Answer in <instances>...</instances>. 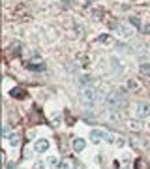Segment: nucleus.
<instances>
[{
  "label": "nucleus",
  "instance_id": "obj_14",
  "mask_svg": "<svg viewBox=\"0 0 150 169\" xmlns=\"http://www.w3.org/2000/svg\"><path fill=\"white\" fill-rule=\"evenodd\" d=\"M19 53H21V43L15 41V43L10 45V55H19Z\"/></svg>",
  "mask_w": 150,
  "mask_h": 169
},
{
  "label": "nucleus",
  "instance_id": "obj_29",
  "mask_svg": "<svg viewBox=\"0 0 150 169\" xmlns=\"http://www.w3.org/2000/svg\"><path fill=\"white\" fill-rule=\"evenodd\" d=\"M30 156H32V154H30V149H26V150H25V158H30Z\"/></svg>",
  "mask_w": 150,
  "mask_h": 169
},
{
  "label": "nucleus",
  "instance_id": "obj_8",
  "mask_svg": "<svg viewBox=\"0 0 150 169\" xmlns=\"http://www.w3.org/2000/svg\"><path fill=\"white\" fill-rule=\"evenodd\" d=\"M11 98H17V100H23V98L26 96V90L25 88H19V87H15V88H11Z\"/></svg>",
  "mask_w": 150,
  "mask_h": 169
},
{
  "label": "nucleus",
  "instance_id": "obj_15",
  "mask_svg": "<svg viewBox=\"0 0 150 169\" xmlns=\"http://www.w3.org/2000/svg\"><path fill=\"white\" fill-rule=\"evenodd\" d=\"M90 83H92V77L90 75H81L79 77V84H83V87H88Z\"/></svg>",
  "mask_w": 150,
  "mask_h": 169
},
{
  "label": "nucleus",
  "instance_id": "obj_6",
  "mask_svg": "<svg viewBox=\"0 0 150 169\" xmlns=\"http://www.w3.org/2000/svg\"><path fill=\"white\" fill-rule=\"evenodd\" d=\"M103 135H105V132H101V130H90V141L92 143H99L103 139Z\"/></svg>",
  "mask_w": 150,
  "mask_h": 169
},
{
  "label": "nucleus",
  "instance_id": "obj_7",
  "mask_svg": "<svg viewBox=\"0 0 150 169\" xmlns=\"http://www.w3.org/2000/svg\"><path fill=\"white\" fill-rule=\"evenodd\" d=\"M36 150H38V152L49 150V141L47 139H38V141H36Z\"/></svg>",
  "mask_w": 150,
  "mask_h": 169
},
{
  "label": "nucleus",
  "instance_id": "obj_4",
  "mask_svg": "<svg viewBox=\"0 0 150 169\" xmlns=\"http://www.w3.org/2000/svg\"><path fill=\"white\" fill-rule=\"evenodd\" d=\"M135 115H137L139 118H145L150 115V105L146 102H137L135 103Z\"/></svg>",
  "mask_w": 150,
  "mask_h": 169
},
{
  "label": "nucleus",
  "instance_id": "obj_9",
  "mask_svg": "<svg viewBox=\"0 0 150 169\" xmlns=\"http://www.w3.org/2000/svg\"><path fill=\"white\" fill-rule=\"evenodd\" d=\"M58 169H73V162L69 158H62L60 164H58Z\"/></svg>",
  "mask_w": 150,
  "mask_h": 169
},
{
  "label": "nucleus",
  "instance_id": "obj_31",
  "mask_svg": "<svg viewBox=\"0 0 150 169\" xmlns=\"http://www.w3.org/2000/svg\"><path fill=\"white\" fill-rule=\"evenodd\" d=\"M148 130H150V122H148Z\"/></svg>",
  "mask_w": 150,
  "mask_h": 169
},
{
  "label": "nucleus",
  "instance_id": "obj_23",
  "mask_svg": "<svg viewBox=\"0 0 150 169\" xmlns=\"http://www.w3.org/2000/svg\"><path fill=\"white\" fill-rule=\"evenodd\" d=\"M32 120H34V122H40V120H41V117H40L38 109H34V111H32Z\"/></svg>",
  "mask_w": 150,
  "mask_h": 169
},
{
  "label": "nucleus",
  "instance_id": "obj_19",
  "mask_svg": "<svg viewBox=\"0 0 150 169\" xmlns=\"http://www.w3.org/2000/svg\"><path fill=\"white\" fill-rule=\"evenodd\" d=\"M135 169H148V165H146L145 160H137L135 162Z\"/></svg>",
  "mask_w": 150,
  "mask_h": 169
},
{
  "label": "nucleus",
  "instance_id": "obj_5",
  "mask_svg": "<svg viewBox=\"0 0 150 169\" xmlns=\"http://www.w3.org/2000/svg\"><path fill=\"white\" fill-rule=\"evenodd\" d=\"M26 68L28 70H34V72H41V70H45V64H43V62H40V60H36V62L28 60L26 62Z\"/></svg>",
  "mask_w": 150,
  "mask_h": 169
},
{
  "label": "nucleus",
  "instance_id": "obj_1",
  "mask_svg": "<svg viewBox=\"0 0 150 169\" xmlns=\"http://www.w3.org/2000/svg\"><path fill=\"white\" fill-rule=\"evenodd\" d=\"M103 105L107 107V111H120L126 107V94H124V88H116V90H111L109 94H105L103 98Z\"/></svg>",
  "mask_w": 150,
  "mask_h": 169
},
{
  "label": "nucleus",
  "instance_id": "obj_2",
  "mask_svg": "<svg viewBox=\"0 0 150 169\" xmlns=\"http://www.w3.org/2000/svg\"><path fill=\"white\" fill-rule=\"evenodd\" d=\"M98 100V92H96V88L94 87H83L81 88V92H79V102L84 105L87 109H92L94 107V103Z\"/></svg>",
  "mask_w": 150,
  "mask_h": 169
},
{
  "label": "nucleus",
  "instance_id": "obj_28",
  "mask_svg": "<svg viewBox=\"0 0 150 169\" xmlns=\"http://www.w3.org/2000/svg\"><path fill=\"white\" fill-rule=\"evenodd\" d=\"M143 32H145V34H150V25H145V26H143Z\"/></svg>",
  "mask_w": 150,
  "mask_h": 169
},
{
  "label": "nucleus",
  "instance_id": "obj_21",
  "mask_svg": "<svg viewBox=\"0 0 150 169\" xmlns=\"http://www.w3.org/2000/svg\"><path fill=\"white\" fill-rule=\"evenodd\" d=\"M58 164H60V162L56 160L54 156H49V158H47V165H51V167H54V165H58Z\"/></svg>",
  "mask_w": 150,
  "mask_h": 169
},
{
  "label": "nucleus",
  "instance_id": "obj_18",
  "mask_svg": "<svg viewBox=\"0 0 150 169\" xmlns=\"http://www.w3.org/2000/svg\"><path fill=\"white\" fill-rule=\"evenodd\" d=\"M77 58L81 60V66H88V56H87V55L79 53V55H77Z\"/></svg>",
  "mask_w": 150,
  "mask_h": 169
},
{
  "label": "nucleus",
  "instance_id": "obj_17",
  "mask_svg": "<svg viewBox=\"0 0 150 169\" xmlns=\"http://www.w3.org/2000/svg\"><path fill=\"white\" fill-rule=\"evenodd\" d=\"M103 137H105V141H107V143H116V139H118V137H115V135H113L111 132H105V135H103Z\"/></svg>",
  "mask_w": 150,
  "mask_h": 169
},
{
  "label": "nucleus",
  "instance_id": "obj_26",
  "mask_svg": "<svg viewBox=\"0 0 150 169\" xmlns=\"http://www.w3.org/2000/svg\"><path fill=\"white\" fill-rule=\"evenodd\" d=\"M128 87L130 88H139V84H137V81H128Z\"/></svg>",
  "mask_w": 150,
  "mask_h": 169
},
{
  "label": "nucleus",
  "instance_id": "obj_11",
  "mask_svg": "<svg viewBox=\"0 0 150 169\" xmlns=\"http://www.w3.org/2000/svg\"><path fill=\"white\" fill-rule=\"evenodd\" d=\"M8 141H10V145H11V147H17V145L21 143V139H19L17 133H10V135H8Z\"/></svg>",
  "mask_w": 150,
  "mask_h": 169
},
{
  "label": "nucleus",
  "instance_id": "obj_27",
  "mask_svg": "<svg viewBox=\"0 0 150 169\" xmlns=\"http://www.w3.org/2000/svg\"><path fill=\"white\" fill-rule=\"evenodd\" d=\"M124 143H126V141H124L122 137H118V139H116V145H118V147H124Z\"/></svg>",
  "mask_w": 150,
  "mask_h": 169
},
{
  "label": "nucleus",
  "instance_id": "obj_13",
  "mask_svg": "<svg viewBox=\"0 0 150 169\" xmlns=\"http://www.w3.org/2000/svg\"><path fill=\"white\" fill-rule=\"evenodd\" d=\"M139 70H141V73H143V75L150 77V62H143V64L139 66Z\"/></svg>",
  "mask_w": 150,
  "mask_h": 169
},
{
  "label": "nucleus",
  "instance_id": "obj_22",
  "mask_svg": "<svg viewBox=\"0 0 150 169\" xmlns=\"http://www.w3.org/2000/svg\"><path fill=\"white\" fill-rule=\"evenodd\" d=\"M98 41H99V43H109V41H111V36H109V34H103V36L98 38Z\"/></svg>",
  "mask_w": 150,
  "mask_h": 169
},
{
  "label": "nucleus",
  "instance_id": "obj_12",
  "mask_svg": "<svg viewBox=\"0 0 150 169\" xmlns=\"http://www.w3.org/2000/svg\"><path fill=\"white\" fill-rule=\"evenodd\" d=\"M111 64H113V70H115L116 73H120V72H122V66H120V62H118V58H116V56H111Z\"/></svg>",
  "mask_w": 150,
  "mask_h": 169
},
{
  "label": "nucleus",
  "instance_id": "obj_10",
  "mask_svg": "<svg viewBox=\"0 0 150 169\" xmlns=\"http://www.w3.org/2000/svg\"><path fill=\"white\" fill-rule=\"evenodd\" d=\"M84 145H87V143H84V139H79V137L73 139V150L75 152H81L84 149Z\"/></svg>",
  "mask_w": 150,
  "mask_h": 169
},
{
  "label": "nucleus",
  "instance_id": "obj_24",
  "mask_svg": "<svg viewBox=\"0 0 150 169\" xmlns=\"http://www.w3.org/2000/svg\"><path fill=\"white\" fill-rule=\"evenodd\" d=\"M34 169H45V162H36Z\"/></svg>",
  "mask_w": 150,
  "mask_h": 169
},
{
  "label": "nucleus",
  "instance_id": "obj_3",
  "mask_svg": "<svg viewBox=\"0 0 150 169\" xmlns=\"http://www.w3.org/2000/svg\"><path fill=\"white\" fill-rule=\"evenodd\" d=\"M115 30H116V34L120 38H124V40H130L131 36H133V26L131 25H128V23H118L116 26H115Z\"/></svg>",
  "mask_w": 150,
  "mask_h": 169
},
{
  "label": "nucleus",
  "instance_id": "obj_25",
  "mask_svg": "<svg viewBox=\"0 0 150 169\" xmlns=\"http://www.w3.org/2000/svg\"><path fill=\"white\" fill-rule=\"evenodd\" d=\"M6 169H17L15 162H6Z\"/></svg>",
  "mask_w": 150,
  "mask_h": 169
},
{
  "label": "nucleus",
  "instance_id": "obj_16",
  "mask_svg": "<svg viewBox=\"0 0 150 169\" xmlns=\"http://www.w3.org/2000/svg\"><path fill=\"white\" fill-rule=\"evenodd\" d=\"M130 25L135 26V28H141V30H143V23H141V19H139V17H131V19H130Z\"/></svg>",
  "mask_w": 150,
  "mask_h": 169
},
{
  "label": "nucleus",
  "instance_id": "obj_30",
  "mask_svg": "<svg viewBox=\"0 0 150 169\" xmlns=\"http://www.w3.org/2000/svg\"><path fill=\"white\" fill-rule=\"evenodd\" d=\"M122 169H130V167H122Z\"/></svg>",
  "mask_w": 150,
  "mask_h": 169
},
{
  "label": "nucleus",
  "instance_id": "obj_20",
  "mask_svg": "<svg viewBox=\"0 0 150 169\" xmlns=\"http://www.w3.org/2000/svg\"><path fill=\"white\" fill-rule=\"evenodd\" d=\"M141 128V122L139 120H133V118H131V120H130V130H135V132H137Z\"/></svg>",
  "mask_w": 150,
  "mask_h": 169
}]
</instances>
